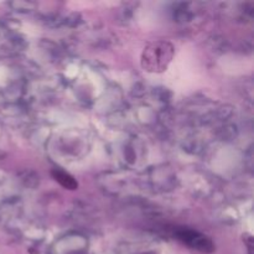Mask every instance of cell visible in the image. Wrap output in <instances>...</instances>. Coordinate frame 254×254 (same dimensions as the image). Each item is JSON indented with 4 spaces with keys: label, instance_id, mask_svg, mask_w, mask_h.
Returning a JSON list of instances; mask_svg holds the SVG:
<instances>
[{
    "label": "cell",
    "instance_id": "obj_1",
    "mask_svg": "<svg viewBox=\"0 0 254 254\" xmlns=\"http://www.w3.org/2000/svg\"><path fill=\"white\" fill-rule=\"evenodd\" d=\"M54 175H55V178H56V180L59 181L61 185H64V188L74 189L77 186V184L74 183V181L72 180L71 176L67 175V174L60 173V171H57V173H54Z\"/></svg>",
    "mask_w": 254,
    "mask_h": 254
}]
</instances>
